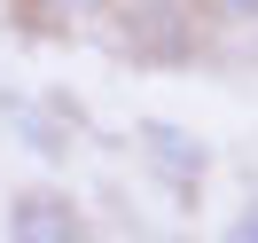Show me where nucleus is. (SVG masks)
<instances>
[{
    "mask_svg": "<svg viewBox=\"0 0 258 243\" xmlns=\"http://www.w3.org/2000/svg\"><path fill=\"white\" fill-rule=\"evenodd\" d=\"M196 8H204L211 24H235V32H250V24H258V0H196Z\"/></svg>",
    "mask_w": 258,
    "mask_h": 243,
    "instance_id": "obj_5",
    "label": "nucleus"
},
{
    "mask_svg": "<svg viewBox=\"0 0 258 243\" xmlns=\"http://www.w3.org/2000/svg\"><path fill=\"white\" fill-rule=\"evenodd\" d=\"M0 110H8L24 133H32V149H39V157H63V126H55L39 102H24V94H8V86H0Z\"/></svg>",
    "mask_w": 258,
    "mask_h": 243,
    "instance_id": "obj_4",
    "label": "nucleus"
},
{
    "mask_svg": "<svg viewBox=\"0 0 258 243\" xmlns=\"http://www.w3.org/2000/svg\"><path fill=\"white\" fill-rule=\"evenodd\" d=\"M235 243H258V212H250V220H242V227H235Z\"/></svg>",
    "mask_w": 258,
    "mask_h": 243,
    "instance_id": "obj_7",
    "label": "nucleus"
},
{
    "mask_svg": "<svg viewBox=\"0 0 258 243\" xmlns=\"http://www.w3.org/2000/svg\"><path fill=\"white\" fill-rule=\"evenodd\" d=\"M8 243H86V212L63 188H24L8 196Z\"/></svg>",
    "mask_w": 258,
    "mask_h": 243,
    "instance_id": "obj_3",
    "label": "nucleus"
},
{
    "mask_svg": "<svg viewBox=\"0 0 258 243\" xmlns=\"http://www.w3.org/2000/svg\"><path fill=\"white\" fill-rule=\"evenodd\" d=\"M117 47L133 63H188L196 55V0H110Z\"/></svg>",
    "mask_w": 258,
    "mask_h": 243,
    "instance_id": "obj_1",
    "label": "nucleus"
},
{
    "mask_svg": "<svg viewBox=\"0 0 258 243\" xmlns=\"http://www.w3.org/2000/svg\"><path fill=\"white\" fill-rule=\"evenodd\" d=\"M47 8H63V16H86V8H110V0H47Z\"/></svg>",
    "mask_w": 258,
    "mask_h": 243,
    "instance_id": "obj_6",
    "label": "nucleus"
},
{
    "mask_svg": "<svg viewBox=\"0 0 258 243\" xmlns=\"http://www.w3.org/2000/svg\"><path fill=\"white\" fill-rule=\"evenodd\" d=\"M133 149H141V165H149L172 196H196V188H204V173H211L204 133L172 126V118H133Z\"/></svg>",
    "mask_w": 258,
    "mask_h": 243,
    "instance_id": "obj_2",
    "label": "nucleus"
}]
</instances>
